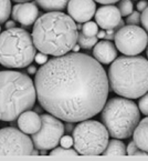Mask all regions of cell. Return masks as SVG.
<instances>
[{"label":"cell","instance_id":"17","mask_svg":"<svg viewBox=\"0 0 148 161\" xmlns=\"http://www.w3.org/2000/svg\"><path fill=\"white\" fill-rule=\"evenodd\" d=\"M104 156H126V147L120 139H113L108 141L105 150L103 151Z\"/></svg>","mask_w":148,"mask_h":161},{"label":"cell","instance_id":"16","mask_svg":"<svg viewBox=\"0 0 148 161\" xmlns=\"http://www.w3.org/2000/svg\"><path fill=\"white\" fill-rule=\"evenodd\" d=\"M133 138L141 150L148 152V122H139L133 132Z\"/></svg>","mask_w":148,"mask_h":161},{"label":"cell","instance_id":"4","mask_svg":"<svg viewBox=\"0 0 148 161\" xmlns=\"http://www.w3.org/2000/svg\"><path fill=\"white\" fill-rule=\"evenodd\" d=\"M110 89L120 97L135 99L148 92V60L141 56H123L108 70Z\"/></svg>","mask_w":148,"mask_h":161},{"label":"cell","instance_id":"28","mask_svg":"<svg viewBox=\"0 0 148 161\" xmlns=\"http://www.w3.org/2000/svg\"><path fill=\"white\" fill-rule=\"evenodd\" d=\"M140 22H141V25H143L145 31L147 32V35H148V7L146 8V9L144 10L143 12H141V14H140Z\"/></svg>","mask_w":148,"mask_h":161},{"label":"cell","instance_id":"30","mask_svg":"<svg viewBox=\"0 0 148 161\" xmlns=\"http://www.w3.org/2000/svg\"><path fill=\"white\" fill-rule=\"evenodd\" d=\"M116 28L114 29H107V32H106L105 35V39H107V40H112V39H114V37H115V33H116Z\"/></svg>","mask_w":148,"mask_h":161},{"label":"cell","instance_id":"8","mask_svg":"<svg viewBox=\"0 0 148 161\" xmlns=\"http://www.w3.org/2000/svg\"><path fill=\"white\" fill-rule=\"evenodd\" d=\"M115 46L125 56H138L148 43V35L145 29L127 25L120 28L114 37Z\"/></svg>","mask_w":148,"mask_h":161},{"label":"cell","instance_id":"22","mask_svg":"<svg viewBox=\"0 0 148 161\" xmlns=\"http://www.w3.org/2000/svg\"><path fill=\"white\" fill-rule=\"evenodd\" d=\"M118 10L120 12L122 17H127L134 11V7H133V3L130 0H120L118 3Z\"/></svg>","mask_w":148,"mask_h":161},{"label":"cell","instance_id":"2","mask_svg":"<svg viewBox=\"0 0 148 161\" xmlns=\"http://www.w3.org/2000/svg\"><path fill=\"white\" fill-rule=\"evenodd\" d=\"M78 35L75 22L69 14L50 11L37 19L31 36L35 49L60 57L72 50L78 42Z\"/></svg>","mask_w":148,"mask_h":161},{"label":"cell","instance_id":"24","mask_svg":"<svg viewBox=\"0 0 148 161\" xmlns=\"http://www.w3.org/2000/svg\"><path fill=\"white\" fill-rule=\"evenodd\" d=\"M126 152L128 156H140V157L148 156V152L141 150L140 148L135 143L134 140H133L132 142H129L128 147H127V149H126Z\"/></svg>","mask_w":148,"mask_h":161},{"label":"cell","instance_id":"3","mask_svg":"<svg viewBox=\"0 0 148 161\" xmlns=\"http://www.w3.org/2000/svg\"><path fill=\"white\" fill-rule=\"evenodd\" d=\"M37 100L31 78L18 71H0V120L13 121Z\"/></svg>","mask_w":148,"mask_h":161},{"label":"cell","instance_id":"7","mask_svg":"<svg viewBox=\"0 0 148 161\" xmlns=\"http://www.w3.org/2000/svg\"><path fill=\"white\" fill-rule=\"evenodd\" d=\"M108 133L103 123L95 120L80 121L73 129V145L81 156H100L108 143Z\"/></svg>","mask_w":148,"mask_h":161},{"label":"cell","instance_id":"9","mask_svg":"<svg viewBox=\"0 0 148 161\" xmlns=\"http://www.w3.org/2000/svg\"><path fill=\"white\" fill-rule=\"evenodd\" d=\"M41 120V128L32 135L33 146L40 150H51L60 143L64 133V125L59 118L51 114H42Z\"/></svg>","mask_w":148,"mask_h":161},{"label":"cell","instance_id":"40","mask_svg":"<svg viewBox=\"0 0 148 161\" xmlns=\"http://www.w3.org/2000/svg\"><path fill=\"white\" fill-rule=\"evenodd\" d=\"M31 154H39V152L37 151V150H32V152H31Z\"/></svg>","mask_w":148,"mask_h":161},{"label":"cell","instance_id":"34","mask_svg":"<svg viewBox=\"0 0 148 161\" xmlns=\"http://www.w3.org/2000/svg\"><path fill=\"white\" fill-rule=\"evenodd\" d=\"M14 27H16L14 21H6V28L11 29V28H14Z\"/></svg>","mask_w":148,"mask_h":161},{"label":"cell","instance_id":"10","mask_svg":"<svg viewBox=\"0 0 148 161\" xmlns=\"http://www.w3.org/2000/svg\"><path fill=\"white\" fill-rule=\"evenodd\" d=\"M33 142L16 128L0 129V156H30Z\"/></svg>","mask_w":148,"mask_h":161},{"label":"cell","instance_id":"23","mask_svg":"<svg viewBox=\"0 0 148 161\" xmlns=\"http://www.w3.org/2000/svg\"><path fill=\"white\" fill-rule=\"evenodd\" d=\"M99 32V26L96 22L93 21H87L84 24V26L82 27V33L86 37H93L96 36Z\"/></svg>","mask_w":148,"mask_h":161},{"label":"cell","instance_id":"27","mask_svg":"<svg viewBox=\"0 0 148 161\" xmlns=\"http://www.w3.org/2000/svg\"><path fill=\"white\" fill-rule=\"evenodd\" d=\"M73 142H74V140L71 136H62L61 140H60V143L64 148H71L73 146Z\"/></svg>","mask_w":148,"mask_h":161},{"label":"cell","instance_id":"21","mask_svg":"<svg viewBox=\"0 0 148 161\" xmlns=\"http://www.w3.org/2000/svg\"><path fill=\"white\" fill-rule=\"evenodd\" d=\"M11 12V3L10 0H0V24L7 21Z\"/></svg>","mask_w":148,"mask_h":161},{"label":"cell","instance_id":"11","mask_svg":"<svg viewBox=\"0 0 148 161\" xmlns=\"http://www.w3.org/2000/svg\"><path fill=\"white\" fill-rule=\"evenodd\" d=\"M69 16L74 21L87 22L96 12V5L94 0H70L68 3Z\"/></svg>","mask_w":148,"mask_h":161},{"label":"cell","instance_id":"15","mask_svg":"<svg viewBox=\"0 0 148 161\" xmlns=\"http://www.w3.org/2000/svg\"><path fill=\"white\" fill-rule=\"evenodd\" d=\"M41 125H42L41 116L31 110H27L18 117V127L22 132L27 135H33L39 131Z\"/></svg>","mask_w":148,"mask_h":161},{"label":"cell","instance_id":"14","mask_svg":"<svg viewBox=\"0 0 148 161\" xmlns=\"http://www.w3.org/2000/svg\"><path fill=\"white\" fill-rule=\"evenodd\" d=\"M93 56L100 64H110L117 58V49L110 40L100 41L94 46Z\"/></svg>","mask_w":148,"mask_h":161},{"label":"cell","instance_id":"29","mask_svg":"<svg viewBox=\"0 0 148 161\" xmlns=\"http://www.w3.org/2000/svg\"><path fill=\"white\" fill-rule=\"evenodd\" d=\"M34 59H35V62L38 64H44L45 62L48 61V55H45V53H43V52H40V53H35V57H34Z\"/></svg>","mask_w":148,"mask_h":161},{"label":"cell","instance_id":"20","mask_svg":"<svg viewBox=\"0 0 148 161\" xmlns=\"http://www.w3.org/2000/svg\"><path fill=\"white\" fill-rule=\"evenodd\" d=\"M78 151L76 150L70 149V148H64V147H55L53 148V151L50 152V156L52 157H62V158H69V157H76L78 156Z\"/></svg>","mask_w":148,"mask_h":161},{"label":"cell","instance_id":"35","mask_svg":"<svg viewBox=\"0 0 148 161\" xmlns=\"http://www.w3.org/2000/svg\"><path fill=\"white\" fill-rule=\"evenodd\" d=\"M105 35H106L105 31L101 30V31H99V32H97L96 37H97V38H100V39H103V38H105Z\"/></svg>","mask_w":148,"mask_h":161},{"label":"cell","instance_id":"32","mask_svg":"<svg viewBox=\"0 0 148 161\" xmlns=\"http://www.w3.org/2000/svg\"><path fill=\"white\" fill-rule=\"evenodd\" d=\"M96 3H102V5H113V3H116L120 0H95Z\"/></svg>","mask_w":148,"mask_h":161},{"label":"cell","instance_id":"41","mask_svg":"<svg viewBox=\"0 0 148 161\" xmlns=\"http://www.w3.org/2000/svg\"><path fill=\"white\" fill-rule=\"evenodd\" d=\"M147 58H148V49H147Z\"/></svg>","mask_w":148,"mask_h":161},{"label":"cell","instance_id":"39","mask_svg":"<svg viewBox=\"0 0 148 161\" xmlns=\"http://www.w3.org/2000/svg\"><path fill=\"white\" fill-rule=\"evenodd\" d=\"M82 27H83L82 25H81L80 22H79V25H78V26H76V28H78V29H80V30H82Z\"/></svg>","mask_w":148,"mask_h":161},{"label":"cell","instance_id":"1","mask_svg":"<svg viewBox=\"0 0 148 161\" xmlns=\"http://www.w3.org/2000/svg\"><path fill=\"white\" fill-rule=\"evenodd\" d=\"M34 86L43 109L68 122H80L100 114L110 90L101 64L81 52L49 59L37 71Z\"/></svg>","mask_w":148,"mask_h":161},{"label":"cell","instance_id":"36","mask_svg":"<svg viewBox=\"0 0 148 161\" xmlns=\"http://www.w3.org/2000/svg\"><path fill=\"white\" fill-rule=\"evenodd\" d=\"M80 49H81V46L79 45V43H75L74 47L72 48V51L73 52H80Z\"/></svg>","mask_w":148,"mask_h":161},{"label":"cell","instance_id":"18","mask_svg":"<svg viewBox=\"0 0 148 161\" xmlns=\"http://www.w3.org/2000/svg\"><path fill=\"white\" fill-rule=\"evenodd\" d=\"M42 9L48 11H60L68 6L70 0H35Z\"/></svg>","mask_w":148,"mask_h":161},{"label":"cell","instance_id":"31","mask_svg":"<svg viewBox=\"0 0 148 161\" xmlns=\"http://www.w3.org/2000/svg\"><path fill=\"white\" fill-rule=\"evenodd\" d=\"M147 7H148V3L146 1V0H140V1L137 3V9H138V11H140V12H143Z\"/></svg>","mask_w":148,"mask_h":161},{"label":"cell","instance_id":"5","mask_svg":"<svg viewBox=\"0 0 148 161\" xmlns=\"http://www.w3.org/2000/svg\"><path fill=\"white\" fill-rule=\"evenodd\" d=\"M102 121L110 136L116 139L130 137L140 121V111L128 98H112L102 109Z\"/></svg>","mask_w":148,"mask_h":161},{"label":"cell","instance_id":"6","mask_svg":"<svg viewBox=\"0 0 148 161\" xmlns=\"http://www.w3.org/2000/svg\"><path fill=\"white\" fill-rule=\"evenodd\" d=\"M35 57L32 36L21 28H11L0 35V64L7 68H24Z\"/></svg>","mask_w":148,"mask_h":161},{"label":"cell","instance_id":"19","mask_svg":"<svg viewBox=\"0 0 148 161\" xmlns=\"http://www.w3.org/2000/svg\"><path fill=\"white\" fill-rule=\"evenodd\" d=\"M99 42V38L96 36H93V37H86L82 32L78 35V42L81 46V48L83 49H91L92 47H94L96 43Z\"/></svg>","mask_w":148,"mask_h":161},{"label":"cell","instance_id":"33","mask_svg":"<svg viewBox=\"0 0 148 161\" xmlns=\"http://www.w3.org/2000/svg\"><path fill=\"white\" fill-rule=\"evenodd\" d=\"M37 71L38 70H37V67L35 66H29L28 67V72L30 75H35L37 74Z\"/></svg>","mask_w":148,"mask_h":161},{"label":"cell","instance_id":"38","mask_svg":"<svg viewBox=\"0 0 148 161\" xmlns=\"http://www.w3.org/2000/svg\"><path fill=\"white\" fill-rule=\"evenodd\" d=\"M13 1H16V3H28L29 0H13Z\"/></svg>","mask_w":148,"mask_h":161},{"label":"cell","instance_id":"13","mask_svg":"<svg viewBox=\"0 0 148 161\" xmlns=\"http://www.w3.org/2000/svg\"><path fill=\"white\" fill-rule=\"evenodd\" d=\"M12 17L24 27L33 25L39 17V9L34 3H22L12 8Z\"/></svg>","mask_w":148,"mask_h":161},{"label":"cell","instance_id":"37","mask_svg":"<svg viewBox=\"0 0 148 161\" xmlns=\"http://www.w3.org/2000/svg\"><path fill=\"white\" fill-rule=\"evenodd\" d=\"M72 129H73V126L71 125V122H70V123H68V125H66V130H68V131H71Z\"/></svg>","mask_w":148,"mask_h":161},{"label":"cell","instance_id":"26","mask_svg":"<svg viewBox=\"0 0 148 161\" xmlns=\"http://www.w3.org/2000/svg\"><path fill=\"white\" fill-rule=\"evenodd\" d=\"M127 25H133V26H138L139 22H140V14L139 12L136 11H133L132 14L127 16V19H126Z\"/></svg>","mask_w":148,"mask_h":161},{"label":"cell","instance_id":"25","mask_svg":"<svg viewBox=\"0 0 148 161\" xmlns=\"http://www.w3.org/2000/svg\"><path fill=\"white\" fill-rule=\"evenodd\" d=\"M138 109L141 114L148 116V92H146L145 95L140 97L138 101Z\"/></svg>","mask_w":148,"mask_h":161},{"label":"cell","instance_id":"12","mask_svg":"<svg viewBox=\"0 0 148 161\" xmlns=\"http://www.w3.org/2000/svg\"><path fill=\"white\" fill-rule=\"evenodd\" d=\"M95 20L97 26L102 29H114L118 28L122 16L117 7L113 5H105L95 12Z\"/></svg>","mask_w":148,"mask_h":161}]
</instances>
